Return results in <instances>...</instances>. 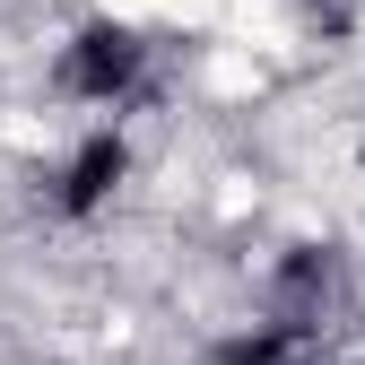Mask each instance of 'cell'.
I'll return each mask as SVG.
<instances>
[{
	"label": "cell",
	"mask_w": 365,
	"mask_h": 365,
	"mask_svg": "<svg viewBox=\"0 0 365 365\" xmlns=\"http://www.w3.org/2000/svg\"><path fill=\"white\" fill-rule=\"evenodd\" d=\"M209 96H261V61L252 53H209Z\"/></svg>",
	"instance_id": "obj_2"
},
{
	"label": "cell",
	"mask_w": 365,
	"mask_h": 365,
	"mask_svg": "<svg viewBox=\"0 0 365 365\" xmlns=\"http://www.w3.org/2000/svg\"><path fill=\"white\" fill-rule=\"evenodd\" d=\"M235 0H105V18H122V26H209Z\"/></svg>",
	"instance_id": "obj_1"
}]
</instances>
